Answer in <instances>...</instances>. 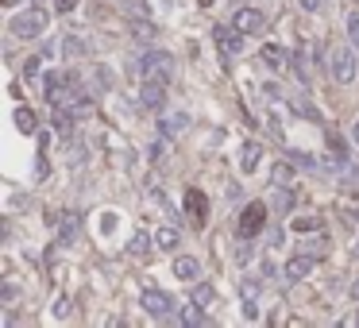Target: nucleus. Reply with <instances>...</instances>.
Segmentation results:
<instances>
[{"label":"nucleus","mask_w":359,"mask_h":328,"mask_svg":"<svg viewBox=\"0 0 359 328\" xmlns=\"http://www.w3.org/2000/svg\"><path fill=\"white\" fill-rule=\"evenodd\" d=\"M328 74H333L336 85H351L359 74V58H356V47H336L333 54H328Z\"/></svg>","instance_id":"obj_1"},{"label":"nucleus","mask_w":359,"mask_h":328,"mask_svg":"<svg viewBox=\"0 0 359 328\" xmlns=\"http://www.w3.org/2000/svg\"><path fill=\"white\" fill-rule=\"evenodd\" d=\"M135 70H139L143 81H170V77H174V58H170L167 51H147L135 62Z\"/></svg>","instance_id":"obj_2"},{"label":"nucleus","mask_w":359,"mask_h":328,"mask_svg":"<svg viewBox=\"0 0 359 328\" xmlns=\"http://www.w3.org/2000/svg\"><path fill=\"white\" fill-rule=\"evenodd\" d=\"M8 31L16 35V39H39V35L47 31V12H43V8L20 12V16L8 24Z\"/></svg>","instance_id":"obj_3"},{"label":"nucleus","mask_w":359,"mask_h":328,"mask_svg":"<svg viewBox=\"0 0 359 328\" xmlns=\"http://www.w3.org/2000/svg\"><path fill=\"white\" fill-rule=\"evenodd\" d=\"M213 42H217L228 58H240V54L247 51V35H243L236 24H217L213 27Z\"/></svg>","instance_id":"obj_4"},{"label":"nucleus","mask_w":359,"mask_h":328,"mask_svg":"<svg viewBox=\"0 0 359 328\" xmlns=\"http://www.w3.org/2000/svg\"><path fill=\"white\" fill-rule=\"evenodd\" d=\"M139 309L147 313V317L162 320V317H170V313L178 309V302L167 294V290H143V297H139Z\"/></svg>","instance_id":"obj_5"},{"label":"nucleus","mask_w":359,"mask_h":328,"mask_svg":"<svg viewBox=\"0 0 359 328\" xmlns=\"http://www.w3.org/2000/svg\"><path fill=\"white\" fill-rule=\"evenodd\" d=\"M54 109H62V112H70L74 120H85V116H93V97L89 93H82V89H70V93H62L59 101H54Z\"/></svg>","instance_id":"obj_6"},{"label":"nucleus","mask_w":359,"mask_h":328,"mask_svg":"<svg viewBox=\"0 0 359 328\" xmlns=\"http://www.w3.org/2000/svg\"><path fill=\"white\" fill-rule=\"evenodd\" d=\"M263 224H267V205H263V201H251L247 209L240 212V220H236V232H240V240H251Z\"/></svg>","instance_id":"obj_7"},{"label":"nucleus","mask_w":359,"mask_h":328,"mask_svg":"<svg viewBox=\"0 0 359 328\" xmlns=\"http://www.w3.org/2000/svg\"><path fill=\"white\" fill-rule=\"evenodd\" d=\"M232 24L240 27L243 35H259V31H267V16H263L259 8H240L232 16Z\"/></svg>","instance_id":"obj_8"},{"label":"nucleus","mask_w":359,"mask_h":328,"mask_svg":"<svg viewBox=\"0 0 359 328\" xmlns=\"http://www.w3.org/2000/svg\"><path fill=\"white\" fill-rule=\"evenodd\" d=\"M313 267H317V259L305 251V255H293V259L282 267V274L290 278V282H301V278H310V274H313Z\"/></svg>","instance_id":"obj_9"},{"label":"nucleus","mask_w":359,"mask_h":328,"mask_svg":"<svg viewBox=\"0 0 359 328\" xmlns=\"http://www.w3.org/2000/svg\"><path fill=\"white\" fill-rule=\"evenodd\" d=\"M139 104H143V109H151V112H159L162 104H167V81H147V85H143Z\"/></svg>","instance_id":"obj_10"},{"label":"nucleus","mask_w":359,"mask_h":328,"mask_svg":"<svg viewBox=\"0 0 359 328\" xmlns=\"http://www.w3.org/2000/svg\"><path fill=\"white\" fill-rule=\"evenodd\" d=\"M259 58H263V66H267V70H286V62H293L282 42H263Z\"/></svg>","instance_id":"obj_11"},{"label":"nucleus","mask_w":359,"mask_h":328,"mask_svg":"<svg viewBox=\"0 0 359 328\" xmlns=\"http://www.w3.org/2000/svg\"><path fill=\"white\" fill-rule=\"evenodd\" d=\"M174 274L182 278V282H197V278H201V263L193 259V255H178V259H174Z\"/></svg>","instance_id":"obj_12"},{"label":"nucleus","mask_w":359,"mask_h":328,"mask_svg":"<svg viewBox=\"0 0 359 328\" xmlns=\"http://www.w3.org/2000/svg\"><path fill=\"white\" fill-rule=\"evenodd\" d=\"M155 247H159V251H174L178 247V228H170V224L155 228Z\"/></svg>","instance_id":"obj_13"},{"label":"nucleus","mask_w":359,"mask_h":328,"mask_svg":"<svg viewBox=\"0 0 359 328\" xmlns=\"http://www.w3.org/2000/svg\"><path fill=\"white\" fill-rule=\"evenodd\" d=\"M190 297L201 305V309H205V305H213V302H217V290H213L209 282H201V278H197V282H193V290H190Z\"/></svg>","instance_id":"obj_14"},{"label":"nucleus","mask_w":359,"mask_h":328,"mask_svg":"<svg viewBox=\"0 0 359 328\" xmlns=\"http://www.w3.org/2000/svg\"><path fill=\"white\" fill-rule=\"evenodd\" d=\"M259 143H243V151H240V170L243 174H251V170L259 166Z\"/></svg>","instance_id":"obj_15"},{"label":"nucleus","mask_w":359,"mask_h":328,"mask_svg":"<svg viewBox=\"0 0 359 328\" xmlns=\"http://www.w3.org/2000/svg\"><path fill=\"white\" fill-rule=\"evenodd\" d=\"M132 35L139 42H155V35H159V27L151 24V19H132Z\"/></svg>","instance_id":"obj_16"},{"label":"nucleus","mask_w":359,"mask_h":328,"mask_svg":"<svg viewBox=\"0 0 359 328\" xmlns=\"http://www.w3.org/2000/svg\"><path fill=\"white\" fill-rule=\"evenodd\" d=\"M77 236V217L74 212H62V224H59V240L62 244H70V240Z\"/></svg>","instance_id":"obj_17"},{"label":"nucleus","mask_w":359,"mask_h":328,"mask_svg":"<svg viewBox=\"0 0 359 328\" xmlns=\"http://www.w3.org/2000/svg\"><path fill=\"white\" fill-rule=\"evenodd\" d=\"M151 244H155V236H151V232H135L132 244H128V251H132V255H147Z\"/></svg>","instance_id":"obj_18"},{"label":"nucleus","mask_w":359,"mask_h":328,"mask_svg":"<svg viewBox=\"0 0 359 328\" xmlns=\"http://www.w3.org/2000/svg\"><path fill=\"white\" fill-rule=\"evenodd\" d=\"M124 12H128V19H151L147 0H124Z\"/></svg>","instance_id":"obj_19"},{"label":"nucleus","mask_w":359,"mask_h":328,"mask_svg":"<svg viewBox=\"0 0 359 328\" xmlns=\"http://www.w3.org/2000/svg\"><path fill=\"white\" fill-rule=\"evenodd\" d=\"M16 124H20V132H24V135L39 132V120H35V112H27V109H16Z\"/></svg>","instance_id":"obj_20"},{"label":"nucleus","mask_w":359,"mask_h":328,"mask_svg":"<svg viewBox=\"0 0 359 328\" xmlns=\"http://www.w3.org/2000/svg\"><path fill=\"white\" fill-rule=\"evenodd\" d=\"M185 201H190V209H193V220H205V197L197 194V189H190V194H185Z\"/></svg>","instance_id":"obj_21"},{"label":"nucleus","mask_w":359,"mask_h":328,"mask_svg":"<svg viewBox=\"0 0 359 328\" xmlns=\"http://www.w3.org/2000/svg\"><path fill=\"white\" fill-rule=\"evenodd\" d=\"M293 74H298L301 85H310V66H305V47H301L298 54H293Z\"/></svg>","instance_id":"obj_22"},{"label":"nucleus","mask_w":359,"mask_h":328,"mask_svg":"<svg viewBox=\"0 0 359 328\" xmlns=\"http://www.w3.org/2000/svg\"><path fill=\"white\" fill-rule=\"evenodd\" d=\"M344 24H348V42H351V47H359V8H351Z\"/></svg>","instance_id":"obj_23"},{"label":"nucleus","mask_w":359,"mask_h":328,"mask_svg":"<svg viewBox=\"0 0 359 328\" xmlns=\"http://www.w3.org/2000/svg\"><path fill=\"white\" fill-rule=\"evenodd\" d=\"M182 124H190V120H185V116H170V120H162V139L178 135V132H182Z\"/></svg>","instance_id":"obj_24"},{"label":"nucleus","mask_w":359,"mask_h":328,"mask_svg":"<svg viewBox=\"0 0 359 328\" xmlns=\"http://www.w3.org/2000/svg\"><path fill=\"white\" fill-rule=\"evenodd\" d=\"M290 166H275V174H270V182H275V189H290V185H286V182H290Z\"/></svg>","instance_id":"obj_25"},{"label":"nucleus","mask_w":359,"mask_h":328,"mask_svg":"<svg viewBox=\"0 0 359 328\" xmlns=\"http://www.w3.org/2000/svg\"><path fill=\"white\" fill-rule=\"evenodd\" d=\"M178 325H201V313H197V302L190 305V309L178 313Z\"/></svg>","instance_id":"obj_26"},{"label":"nucleus","mask_w":359,"mask_h":328,"mask_svg":"<svg viewBox=\"0 0 359 328\" xmlns=\"http://www.w3.org/2000/svg\"><path fill=\"white\" fill-rule=\"evenodd\" d=\"M293 228H298V232H317V228H321V220H317V217H310V220H305V217H298V220H293Z\"/></svg>","instance_id":"obj_27"},{"label":"nucleus","mask_w":359,"mask_h":328,"mask_svg":"<svg viewBox=\"0 0 359 328\" xmlns=\"http://www.w3.org/2000/svg\"><path fill=\"white\" fill-rule=\"evenodd\" d=\"M243 317H247V320H259V305H255V297H243Z\"/></svg>","instance_id":"obj_28"},{"label":"nucleus","mask_w":359,"mask_h":328,"mask_svg":"<svg viewBox=\"0 0 359 328\" xmlns=\"http://www.w3.org/2000/svg\"><path fill=\"white\" fill-rule=\"evenodd\" d=\"M39 62H43V58H27V62H24V77H27V81H31V77H39V70H43Z\"/></svg>","instance_id":"obj_29"},{"label":"nucleus","mask_w":359,"mask_h":328,"mask_svg":"<svg viewBox=\"0 0 359 328\" xmlns=\"http://www.w3.org/2000/svg\"><path fill=\"white\" fill-rule=\"evenodd\" d=\"M286 155H290V159L298 162V166H310V170L317 166V162H313V159H310V155H305V151H286Z\"/></svg>","instance_id":"obj_30"},{"label":"nucleus","mask_w":359,"mask_h":328,"mask_svg":"<svg viewBox=\"0 0 359 328\" xmlns=\"http://www.w3.org/2000/svg\"><path fill=\"white\" fill-rule=\"evenodd\" d=\"M251 259H255V247H251V244H243L240 251H236V263L243 267V263H251Z\"/></svg>","instance_id":"obj_31"},{"label":"nucleus","mask_w":359,"mask_h":328,"mask_svg":"<svg viewBox=\"0 0 359 328\" xmlns=\"http://www.w3.org/2000/svg\"><path fill=\"white\" fill-rule=\"evenodd\" d=\"M54 317H70V302H66V297H59V302H54Z\"/></svg>","instance_id":"obj_32"},{"label":"nucleus","mask_w":359,"mask_h":328,"mask_svg":"<svg viewBox=\"0 0 359 328\" xmlns=\"http://www.w3.org/2000/svg\"><path fill=\"white\" fill-rule=\"evenodd\" d=\"M321 4H325V0H298L301 12H321Z\"/></svg>","instance_id":"obj_33"},{"label":"nucleus","mask_w":359,"mask_h":328,"mask_svg":"<svg viewBox=\"0 0 359 328\" xmlns=\"http://www.w3.org/2000/svg\"><path fill=\"white\" fill-rule=\"evenodd\" d=\"M54 8H59V12H74L77 0H54Z\"/></svg>","instance_id":"obj_34"},{"label":"nucleus","mask_w":359,"mask_h":328,"mask_svg":"<svg viewBox=\"0 0 359 328\" xmlns=\"http://www.w3.org/2000/svg\"><path fill=\"white\" fill-rule=\"evenodd\" d=\"M351 139H356V143H359V120H356V124H351Z\"/></svg>","instance_id":"obj_35"},{"label":"nucleus","mask_w":359,"mask_h":328,"mask_svg":"<svg viewBox=\"0 0 359 328\" xmlns=\"http://www.w3.org/2000/svg\"><path fill=\"white\" fill-rule=\"evenodd\" d=\"M351 294H356V297H359V282H356V286H351Z\"/></svg>","instance_id":"obj_36"},{"label":"nucleus","mask_w":359,"mask_h":328,"mask_svg":"<svg viewBox=\"0 0 359 328\" xmlns=\"http://www.w3.org/2000/svg\"><path fill=\"white\" fill-rule=\"evenodd\" d=\"M197 4H205V8H209V4H213V0H197Z\"/></svg>","instance_id":"obj_37"},{"label":"nucleus","mask_w":359,"mask_h":328,"mask_svg":"<svg viewBox=\"0 0 359 328\" xmlns=\"http://www.w3.org/2000/svg\"><path fill=\"white\" fill-rule=\"evenodd\" d=\"M356 259H359V240H356Z\"/></svg>","instance_id":"obj_38"},{"label":"nucleus","mask_w":359,"mask_h":328,"mask_svg":"<svg viewBox=\"0 0 359 328\" xmlns=\"http://www.w3.org/2000/svg\"><path fill=\"white\" fill-rule=\"evenodd\" d=\"M356 325H359V317H356Z\"/></svg>","instance_id":"obj_39"},{"label":"nucleus","mask_w":359,"mask_h":328,"mask_svg":"<svg viewBox=\"0 0 359 328\" xmlns=\"http://www.w3.org/2000/svg\"><path fill=\"white\" fill-rule=\"evenodd\" d=\"M356 220H359V212H356Z\"/></svg>","instance_id":"obj_40"}]
</instances>
